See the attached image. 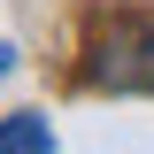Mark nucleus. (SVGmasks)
Segmentation results:
<instances>
[{"instance_id": "nucleus-1", "label": "nucleus", "mask_w": 154, "mask_h": 154, "mask_svg": "<svg viewBox=\"0 0 154 154\" xmlns=\"http://www.w3.org/2000/svg\"><path fill=\"white\" fill-rule=\"evenodd\" d=\"M85 77L108 93H154V16L116 8L85 31Z\"/></svg>"}, {"instance_id": "nucleus-2", "label": "nucleus", "mask_w": 154, "mask_h": 154, "mask_svg": "<svg viewBox=\"0 0 154 154\" xmlns=\"http://www.w3.org/2000/svg\"><path fill=\"white\" fill-rule=\"evenodd\" d=\"M0 154H54V131H46V116H0Z\"/></svg>"}]
</instances>
